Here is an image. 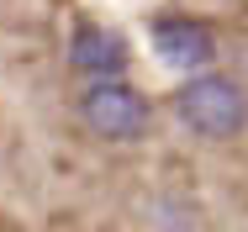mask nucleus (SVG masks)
I'll use <instances>...</instances> for the list:
<instances>
[{"instance_id":"2","label":"nucleus","mask_w":248,"mask_h":232,"mask_svg":"<svg viewBox=\"0 0 248 232\" xmlns=\"http://www.w3.org/2000/svg\"><path fill=\"white\" fill-rule=\"evenodd\" d=\"M79 116L95 138H111V142H132L148 132V100H143V90L122 85V79H95L79 95Z\"/></svg>"},{"instance_id":"4","label":"nucleus","mask_w":248,"mask_h":232,"mask_svg":"<svg viewBox=\"0 0 248 232\" xmlns=\"http://www.w3.org/2000/svg\"><path fill=\"white\" fill-rule=\"evenodd\" d=\"M69 63L79 74H90V85L95 79H116L127 69V43L116 32H106V27H79L74 43H69Z\"/></svg>"},{"instance_id":"1","label":"nucleus","mask_w":248,"mask_h":232,"mask_svg":"<svg viewBox=\"0 0 248 232\" xmlns=\"http://www.w3.org/2000/svg\"><path fill=\"white\" fill-rule=\"evenodd\" d=\"M174 111H180V122L196 138H211V142L238 138L248 127V95L227 74H196V79H185L174 90Z\"/></svg>"},{"instance_id":"3","label":"nucleus","mask_w":248,"mask_h":232,"mask_svg":"<svg viewBox=\"0 0 248 232\" xmlns=\"http://www.w3.org/2000/svg\"><path fill=\"white\" fill-rule=\"evenodd\" d=\"M153 47H158V58H164L169 69H180V74H196V69H206V63L217 58V37H211V27L196 21V16H158V21H153Z\"/></svg>"}]
</instances>
